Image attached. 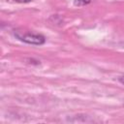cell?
Returning <instances> with one entry per match:
<instances>
[{
  "mask_svg": "<svg viewBox=\"0 0 124 124\" xmlns=\"http://www.w3.org/2000/svg\"><path fill=\"white\" fill-rule=\"evenodd\" d=\"M16 36L18 40L34 46H42L46 43V38L42 34L34 33V32H27V33H19L16 32Z\"/></svg>",
  "mask_w": 124,
  "mask_h": 124,
  "instance_id": "6da1fadb",
  "label": "cell"
},
{
  "mask_svg": "<svg viewBox=\"0 0 124 124\" xmlns=\"http://www.w3.org/2000/svg\"><path fill=\"white\" fill-rule=\"evenodd\" d=\"M92 0H74V5L78 6V7H82V6H86L89 3H91Z\"/></svg>",
  "mask_w": 124,
  "mask_h": 124,
  "instance_id": "7a4b0ae2",
  "label": "cell"
},
{
  "mask_svg": "<svg viewBox=\"0 0 124 124\" xmlns=\"http://www.w3.org/2000/svg\"><path fill=\"white\" fill-rule=\"evenodd\" d=\"M14 1L16 2V3H28V2H30L32 0H14Z\"/></svg>",
  "mask_w": 124,
  "mask_h": 124,
  "instance_id": "3957f363",
  "label": "cell"
},
{
  "mask_svg": "<svg viewBox=\"0 0 124 124\" xmlns=\"http://www.w3.org/2000/svg\"><path fill=\"white\" fill-rule=\"evenodd\" d=\"M119 81H120L121 83H123V84H124V76H122V77H120V78H119Z\"/></svg>",
  "mask_w": 124,
  "mask_h": 124,
  "instance_id": "277c9868",
  "label": "cell"
}]
</instances>
